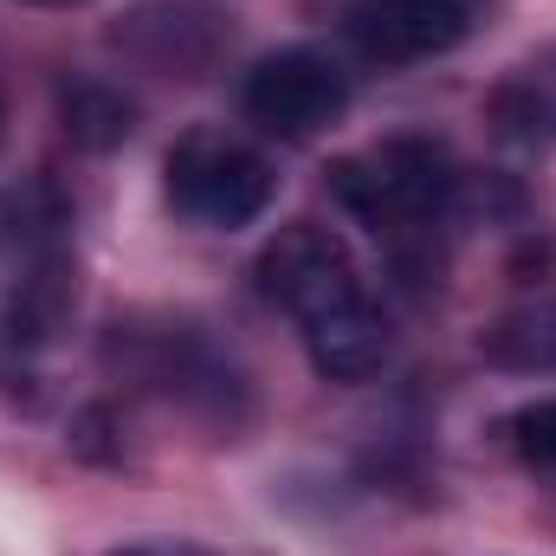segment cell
<instances>
[{"label":"cell","instance_id":"obj_9","mask_svg":"<svg viewBox=\"0 0 556 556\" xmlns=\"http://www.w3.org/2000/svg\"><path fill=\"white\" fill-rule=\"evenodd\" d=\"M492 111H498V124H505L511 137L556 142V52L531 59V65H518V72L498 85Z\"/></svg>","mask_w":556,"mask_h":556},{"label":"cell","instance_id":"obj_6","mask_svg":"<svg viewBox=\"0 0 556 556\" xmlns=\"http://www.w3.org/2000/svg\"><path fill=\"white\" fill-rule=\"evenodd\" d=\"M479 26V0H350L343 33L363 59L415 65L433 52H453Z\"/></svg>","mask_w":556,"mask_h":556},{"label":"cell","instance_id":"obj_13","mask_svg":"<svg viewBox=\"0 0 556 556\" xmlns=\"http://www.w3.org/2000/svg\"><path fill=\"white\" fill-rule=\"evenodd\" d=\"M26 7H78V0H26Z\"/></svg>","mask_w":556,"mask_h":556},{"label":"cell","instance_id":"obj_8","mask_svg":"<svg viewBox=\"0 0 556 556\" xmlns=\"http://www.w3.org/2000/svg\"><path fill=\"white\" fill-rule=\"evenodd\" d=\"M479 356H485L492 369H518V376L556 369V298H538V304H525V311H505V317L479 337Z\"/></svg>","mask_w":556,"mask_h":556},{"label":"cell","instance_id":"obj_2","mask_svg":"<svg viewBox=\"0 0 556 556\" xmlns=\"http://www.w3.org/2000/svg\"><path fill=\"white\" fill-rule=\"evenodd\" d=\"M168 207L194 227L233 233L273 207V162L214 130H194L168 149Z\"/></svg>","mask_w":556,"mask_h":556},{"label":"cell","instance_id":"obj_5","mask_svg":"<svg viewBox=\"0 0 556 556\" xmlns=\"http://www.w3.org/2000/svg\"><path fill=\"white\" fill-rule=\"evenodd\" d=\"M233 39V13L220 0H137L111 46L155 78H207Z\"/></svg>","mask_w":556,"mask_h":556},{"label":"cell","instance_id":"obj_12","mask_svg":"<svg viewBox=\"0 0 556 556\" xmlns=\"http://www.w3.org/2000/svg\"><path fill=\"white\" fill-rule=\"evenodd\" d=\"M111 556H214V551H201L188 538H149V544H124V551H111Z\"/></svg>","mask_w":556,"mask_h":556},{"label":"cell","instance_id":"obj_10","mask_svg":"<svg viewBox=\"0 0 556 556\" xmlns=\"http://www.w3.org/2000/svg\"><path fill=\"white\" fill-rule=\"evenodd\" d=\"M65 130L85 142V149H111V142H124L137 130V104L124 98V91H111V85H98V78H78V85H65Z\"/></svg>","mask_w":556,"mask_h":556},{"label":"cell","instance_id":"obj_1","mask_svg":"<svg viewBox=\"0 0 556 556\" xmlns=\"http://www.w3.org/2000/svg\"><path fill=\"white\" fill-rule=\"evenodd\" d=\"M330 188L337 201L376 227V233H415V227H433L453 201H459V168L440 142L427 137H395L369 155H350L330 168Z\"/></svg>","mask_w":556,"mask_h":556},{"label":"cell","instance_id":"obj_11","mask_svg":"<svg viewBox=\"0 0 556 556\" xmlns=\"http://www.w3.org/2000/svg\"><path fill=\"white\" fill-rule=\"evenodd\" d=\"M505 433H511V453L544 479L556 492V402H531V408H518V415L505 420Z\"/></svg>","mask_w":556,"mask_h":556},{"label":"cell","instance_id":"obj_3","mask_svg":"<svg viewBox=\"0 0 556 556\" xmlns=\"http://www.w3.org/2000/svg\"><path fill=\"white\" fill-rule=\"evenodd\" d=\"M260 291L298 330L330 317V311H343V304H356V298H369L350 247L330 227H317V220H291V227L273 233V247L260 253Z\"/></svg>","mask_w":556,"mask_h":556},{"label":"cell","instance_id":"obj_14","mask_svg":"<svg viewBox=\"0 0 556 556\" xmlns=\"http://www.w3.org/2000/svg\"><path fill=\"white\" fill-rule=\"evenodd\" d=\"M0 124H7V104H0Z\"/></svg>","mask_w":556,"mask_h":556},{"label":"cell","instance_id":"obj_7","mask_svg":"<svg viewBox=\"0 0 556 556\" xmlns=\"http://www.w3.org/2000/svg\"><path fill=\"white\" fill-rule=\"evenodd\" d=\"M304 350H311V369L324 382H369L389 356V324L369 298H356V304L304 324Z\"/></svg>","mask_w":556,"mask_h":556},{"label":"cell","instance_id":"obj_4","mask_svg":"<svg viewBox=\"0 0 556 556\" xmlns=\"http://www.w3.org/2000/svg\"><path fill=\"white\" fill-rule=\"evenodd\" d=\"M350 104V78L337 59L311 52V46H291L273 52L247 72V91H240V111L253 130H266L278 142H304L317 130H330Z\"/></svg>","mask_w":556,"mask_h":556}]
</instances>
